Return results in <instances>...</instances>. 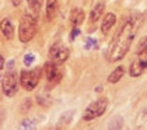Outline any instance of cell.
I'll list each match as a JSON object with an SVG mask.
<instances>
[{
  "label": "cell",
  "mask_w": 147,
  "mask_h": 130,
  "mask_svg": "<svg viewBox=\"0 0 147 130\" xmlns=\"http://www.w3.org/2000/svg\"><path fill=\"white\" fill-rule=\"evenodd\" d=\"M143 14L142 13H132L126 18H123V22L121 24L119 30L116 31V35L109 43V48L107 51V60L109 63H115L122 60L127 55L133 39H135L137 31L142 27L143 22Z\"/></svg>",
  "instance_id": "6da1fadb"
},
{
  "label": "cell",
  "mask_w": 147,
  "mask_h": 130,
  "mask_svg": "<svg viewBox=\"0 0 147 130\" xmlns=\"http://www.w3.org/2000/svg\"><path fill=\"white\" fill-rule=\"evenodd\" d=\"M36 18L32 13H25L20 18L18 24V39L21 43H28L32 41L36 34Z\"/></svg>",
  "instance_id": "7a4b0ae2"
},
{
  "label": "cell",
  "mask_w": 147,
  "mask_h": 130,
  "mask_svg": "<svg viewBox=\"0 0 147 130\" xmlns=\"http://www.w3.org/2000/svg\"><path fill=\"white\" fill-rule=\"evenodd\" d=\"M42 71H44V77L46 78L45 91H49L53 87H56L63 78V70H62L60 65H57L52 60H48L44 65Z\"/></svg>",
  "instance_id": "3957f363"
},
{
  "label": "cell",
  "mask_w": 147,
  "mask_h": 130,
  "mask_svg": "<svg viewBox=\"0 0 147 130\" xmlns=\"http://www.w3.org/2000/svg\"><path fill=\"white\" fill-rule=\"evenodd\" d=\"M147 70V38L140 43L136 59L132 62L129 67V76L130 77H140Z\"/></svg>",
  "instance_id": "277c9868"
},
{
  "label": "cell",
  "mask_w": 147,
  "mask_h": 130,
  "mask_svg": "<svg viewBox=\"0 0 147 130\" xmlns=\"http://www.w3.org/2000/svg\"><path fill=\"white\" fill-rule=\"evenodd\" d=\"M42 76H44V71L41 67H35L32 70H23L20 73V86L25 91H34L39 84Z\"/></svg>",
  "instance_id": "5b68a950"
},
{
  "label": "cell",
  "mask_w": 147,
  "mask_h": 130,
  "mask_svg": "<svg viewBox=\"0 0 147 130\" xmlns=\"http://www.w3.org/2000/svg\"><path fill=\"white\" fill-rule=\"evenodd\" d=\"M107 106H108V99L105 97L98 98V99H95L94 102H91L90 105L84 109L81 118H83L84 122H92V120H95L97 118L102 116V113L107 110Z\"/></svg>",
  "instance_id": "8992f818"
},
{
  "label": "cell",
  "mask_w": 147,
  "mask_h": 130,
  "mask_svg": "<svg viewBox=\"0 0 147 130\" xmlns=\"http://www.w3.org/2000/svg\"><path fill=\"white\" fill-rule=\"evenodd\" d=\"M18 83H20V77H17L16 71L9 69L1 78V90H3V94L7 98H13L17 91H18Z\"/></svg>",
  "instance_id": "52a82bcc"
},
{
  "label": "cell",
  "mask_w": 147,
  "mask_h": 130,
  "mask_svg": "<svg viewBox=\"0 0 147 130\" xmlns=\"http://www.w3.org/2000/svg\"><path fill=\"white\" fill-rule=\"evenodd\" d=\"M69 56H70V51L62 41L53 42L52 46L49 48V57L52 62H55L57 65H63L65 62H67Z\"/></svg>",
  "instance_id": "ba28073f"
},
{
  "label": "cell",
  "mask_w": 147,
  "mask_h": 130,
  "mask_svg": "<svg viewBox=\"0 0 147 130\" xmlns=\"http://www.w3.org/2000/svg\"><path fill=\"white\" fill-rule=\"evenodd\" d=\"M84 18H86V13H84V10H83V9H79V7H76V9H73L71 13H70V18H69V21H70V24H71L73 28H79L80 25L83 24Z\"/></svg>",
  "instance_id": "9c48e42d"
},
{
  "label": "cell",
  "mask_w": 147,
  "mask_h": 130,
  "mask_svg": "<svg viewBox=\"0 0 147 130\" xmlns=\"http://www.w3.org/2000/svg\"><path fill=\"white\" fill-rule=\"evenodd\" d=\"M57 7H59V0H46L45 21L51 22L55 20V17L57 15Z\"/></svg>",
  "instance_id": "30bf717a"
},
{
  "label": "cell",
  "mask_w": 147,
  "mask_h": 130,
  "mask_svg": "<svg viewBox=\"0 0 147 130\" xmlns=\"http://www.w3.org/2000/svg\"><path fill=\"white\" fill-rule=\"evenodd\" d=\"M115 24H116V15H115V13H107L105 17L102 18V24H101L102 35H108Z\"/></svg>",
  "instance_id": "8fae6325"
},
{
  "label": "cell",
  "mask_w": 147,
  "mask_h": 130,
  "mask_svg": "<svg viewBox=\"0 0 147 130\" xmlns=\"http://www.w3.org/2000/svg\"><path fill=\"white\" fill-rule=\"evenodd\" d=\"M1 34L4 35L6 39H13L14 36V24L9 17L1 20Z\"/></svg>",
  "instance_id": "7c38bea8"
},
{
  "label": "cell",
  "mask_w": 147,
  "mask_h": 130,
  "mask_svg": "<svg viewBox=\"0 0 147 130\" xmlns=\"http://www.w3.org/2000/svg\"><path fill=\"white\" fill-rule=\"evenodd\" d=\"M104 10H105V3L104 1H97L95 3V6L92 7V10H91L90 13V22H97L100 18H101V15H102V13H104Z\"/></svg>",
  "instance_id": "4fadbf2b"
},
{
  "label": "cell",
  "mask_w": 147,
  "mask_h": 130,
  "mask_svg": "<svg viewBox=\"0 0 147 130\" xmlns=\"http://www.w3.org/2000/svg\"><path fill=\"white\" fill-rule=\"evenodd\" d=\"M125 76V67L123 66H118L116 69H113V71L108 76V83L109 84H116L122 80V77Z\"/></svg>",
  "instance_id": "5bb4252c"
},
{
  "label": "cell",
  "mask_w": 147,
  "mask_h": 130,
  "mask_svg": "<svg viewBox=\"0 0 147 130\" xmlns=\"http://www.w3.org/2000/svg\"><path fill=\"white\" fill-rule=\"evenodd\" d=\"M35 99H36V104H38L39 106H44V108L51 106V104H52V98L48 94V91H44V92L38 94V95L35 97Z\"/></svg>",
  "instance_id": "9a60e30c"
},
{
  "label": "cell",
  "mask_w": 147,
  "mask_h": 130,
  "mask_svg": "<svg viewBox=\"0 0 147 130\" xmlns=\"http://www.w3.org/2000/svg\"><path fill=\"white\" fill-rule=\"evenodd\" d=\"M27 3H28L30 11L35 17H38L39 13H41V7H42V0H27Z\"/></svg>",
  "instance_id": "2e32d148"
},
{
  "label": "cell",
  "mask_w": 147,
  "mask_h": 130,
  "mask_svg": "<svg viewBox=\"0 0 147 130\" xmlns=\"http://www.w3.org/2000/svg\"><path fill=\"white\" fill-rule=\"evenodd\" d=\"M123 127V119L121 118V116H115L113 119L109 120V123H108V129H122Z\"/></svg>",
  "instance_id": "e0dca14e"
},
{
  "label": "cell",
  "mask_w": 147,
  "mask_h": 130,
  "mask_svg": "<svg viewBox=\"0 0 147 130\" xmlns=\"http://www.w3.org/2000/svg\"><path fill=\"white\" fill-rule=\"evenodd\" d=\"M73 115H74V110H69V112H65L63 115H62V118L59 120V125H65V126H67L71 123V119H73Z\"/></svg>",
  "instance_id": "ac0fdd59"
},
{
  "label": "cell",
  "mask_w": 147,
  "mask_h": 130,
  "mask_svg": "<svg viewBox=\"0 0 147 130\" xmlns=\"http://www.w3.org/2000/svg\"><path fill=\"white\" fill-rule=\"evenodd\" d=\"M34 60H35V56L32 53H27L24 56V65L27 66V67H30V66L32 65Z\"/></svg>",
  "instance_id": "d6986e66"
},
{
  "label": "cell",
  "mask_w": 147,
  "mask_h": 130,
  "mask_svg": "<svg viewBox=\"0 0 147 130\" xmlns=\"http://www.w3.org/2000/svg\"><path fill=\"white\" fill-rule=\"evenodd\" d=\"M31 106H32V102H31V99H30V98H27V99H25V101H23V104H21V112H23L24 110V113H25V112H28V109L31 108Z\"/></svg>",
  "instance_id": "ffe728a7"
},
{
  "label": "cell",
  "mask_w": 147,
  "mask_h": 130,
  "mask_svg": "<svg viewBox=\"0 0 147 130\" xmlns=\"http://www.w3.org/2000/svg\"><path fill=\"white\" fill-rule=\"evenodd\" d=\"M21 1H23V0H11V4L14 7H18V6L21 4Z\"/></svg>",
  "instance_id": "44dd1931"
}]
</instances>
